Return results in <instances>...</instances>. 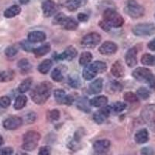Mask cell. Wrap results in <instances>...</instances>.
I'll list each match as a JSON object with an SVG mask.
<instances>
[{"label": "cell", "mask_w": 155, "mask_h": 155, "mask_svg": "<svg viewBox=\"0 0 155 155\" xmlns=\"http://www.w3.org/2000/svg\"><path fill=\"white\" fill-rule=\"evenodd\" d=\"M17 66L20 71V73L23 74H28L32 70L31 64L27 58H23L21 60H19L17 64Z\"/></svg>", "instance_id": "cell-22"}, {"label": "cell", "mask_w": 155, "mask_h": 155, "mask_svg": "<svg viewBox=\"0 0 155 155\" xmlns=\"http://www.w3.org/2000/svg\"><path fill=\"white\" fill-rule=\"evenodd\" d=\"M140 153L142 155H155V152L153 148L150 147H145L141 149Z\"/></svg>", "instance_id": "cell-49"}, {"label": "cell", "mask_w": 155, "mask_h": 155, "mask_svg": "<svg viewBox=\"0 0 155 155\" xmlns=\"http://www.w3.org/2000/svg\"><path fill=\"white\" fill-rule=\"evenodd\" d=\"M99 27H101V29H102V30H103L104 31H106V32L110 31V30H111V29H112V27H110V26H109V25L107 23H106V22H105L104 20H101V21L99 22Z\"/></svg>", "instance_id": "cell-52"}, {"label": "cell", "mask_w": 155, "mask_h": 155, "mask_svg": "<svg viewBox=\"0 0 155 155\" xmlns=\"http://www.w3.org/2000/svg\"><path fill=\"white\" fill-rule=\"evenodd\" d=\"M32 84H33V79L31 78H28L27 79L23 80L18 87V92L20 93H25V92H28L30 88H31Z\"/></svg>", "instance_id": "cell-29"}, {"label": "cell", "mask_w": 155, "mask_h": 155, "mask_svg": "<svg viewBox=\"0 0 155 155\" xmlns=\"http://www.w3.org/2000/svg\"><path fill=\"white\" fill-rule=\"evenodd\" d=\"M23 143L22 148L27 151H32L35 150L41 140V134L37 131H28L23 136Z\"/></svg>", "instance_id": "cell-3"}, {"label": "cell", "mask_w": 155, "mask_h": 155, "mask_svg": "<svg viewBox=\"0 0 155 155\" xmlns=\"http://www.w3.org/2000/svg\"><path fill=\"white\" fill-rule=\"evenodd\" d=\"M21 12V8L18 5H13L8 9H6L4 12L3 15L5 18L10 19V18H13L19 15Z\"/></svg>", "instance_id": "cell-25"}, {"label": "cell", "mask_w": 155, "mask_h": 155, "mask_svg": "<svg viewBox=\"0 0 155 155\" xmlns=\"http://www.w3.org/2000/svg\"><path fill=\"white\" fill-rule=\"evenodd\" d=\"M49 117L52 121H58L60 118V112L58 109H53L50 112Z\"/></svg>", "instance_id": "cell-47"}, {"label": "cell", "mask_w": 155, "mask_h": 155, "mask_svg": "<svg viewBox=\"0 0 155 155\" xmlns=\"http://www.w3.org/2000/svg\"><path fill=\"white\" fill-rule=\"evenodd\" d=\"M111 88L113 92H120L123 90V85L117 81H113L111 84Z\"/></svg>", "instance_id": "cell-46"}, {"label": "cell", "mask_w": 155, "mask_h": 155, "mask_svg": "<svg viewBox=\"0 0 155 155\" xmlns=\"http://www.w3.org/2000/svg\"><path fill=\"white\" fill-rule=\"evenodd\" d=\"M52 61L50 60V59H46V60L43 61L40 64H39L38 69L39 72L43 74H47L51 70V67H52Z\"/></svg>", "instance_id": "cell-27"}, {"label": "cell", "mask_w": 155, "mask_h": 155, "mask_svg": "<svg viewBox=\"0 0 155 155\" xmlns=\"http://www.w3.org/2000/svg\"><path fill=\"white\" fill-rule=\"evenodd\" d=\"M133 33L138 37L151 36L155 34V25L153 23H140L134 26Z\"/></svg>", "instance_id": "cell-5"}, {"label": "cell", "mask_w": 155, "mask_h": 155, "mask_svg": "<svg viewBox=\"0 0 155 155\" xmlns=\"http://www.w3.org/2000/svg\"><path fill=\"white\" fill-rule=\"evenodd\" d=\"M92 65L94 66L95 70L97 71L98 74L106 72V71H107V65H106V64L103 61H96L93 62Z\"/></svg>", "instance_id": "cell-35"}, {"label": "cell", "mask_w": 155, "mask_h": 155, "mask_svg": "<svg viewBox=\"0 0 155 155\" xmlns=\"http://www.w3.org/2000/svg\"><path fill=\"white\" fill-rule=\"evenodd\" d=\"M47 38L45 33L42 31H32L27 36V41L31 44L44 42Z\"/></svg>", "instance_id": "cell-15"}, {"label": "cell", "mask_w": 155, "mask_h": 155, "mask_svg": "<svg viewBox=\"0 0 155 155\" xmlns=\"http://www.w3.org/2000/svg\"><path fill=\"white\" fill-rule=\"evenodd\" d=\"M36 120H37V114L34 112H30V113H27L26 117H25V121L27 124H34Z\"/></svg>", "instance_id": "cell-45"}, {"label": "cell", "mask_w": 155, "mask_h": 155, "mask_svg": "<svg viewBox=\"0 0 155 155\" xmlns=\"http://www.w3.org/2000/svg\"><path fill=\"white\" fill-rule=\"evenodd\" d=\"M68 83L73 88H78L81 86V81L78 77L69 76L68 78Z\"/></svg>", "instance_id": "cell-39"}, {"label": "cell", "mask_w": 155, "mask_h": 155, "mask_svg": "<svg viewBox=\"0 0 155 155\" xmlns=\"http://www.w3.org/2000/svg\"><path fill=\"white\" fill-rule=\"evenodd\" d=\"M101 41V36L98 33H89L82 37L81 44L83 48H94Z\"/></svg>", "instance_id": "cell-6"}, {"label": "cell", "mask_w": 155, "mask_h": 155, "mask_svg": "<svg viewBox=\"0 0 155 155\" xmlns=\"http://www.w3.org/2000/svg\"><path fill=\"white\" fill-rule=\"evenodd\" d=\"M74 102V98L73 95H67L65 98V102H64V105L67 106H71Z\"/></svg>", "instance_id": "cell-54"}, {"label": "cell", "mask_w": 155, "mask_h": 155, "mask_svg": "<svg viewBox=\"0 0 155 155\" xmlns=\"http://www.w3.org/2000/svg\"><path fill=\"white\" fill-rule=\"evenodd\" d=\"M51 47L50 44H45L44 45H41V46L38 47L37 48H34L33 53L37 57H43L44 55H46L47 54H48L51 51Z\"/></svg>", "instance_id": "cell-26"}, {"label": "cell", "mask_w": 155, "mask_h": 155, "mask_svg": "<svg viewBox=\"0 0 155 155\" xmlns=\"http://www.w3.org/2000/svg\"><path fill=\"white\" fill-rule=\"evenodd\" d=\"M124 100L127 102H130V103H135L139 101V98L136 94L133 93V92H126L124 95Z\"/></svg>", "instance_id": "cell-37"}, {"label": "cell", "mask_w": 155, "mask_h": 155, "mask_svg": "<svg viewBox=\"0 0 155 155\" xmlns=\"http://www.w3.org/2000/svg\"><path fill=\"white\" fill-rule=\"evenodd\" d=\"M118 50V47L115 43L112 41H106L99 47V53L102 55H113L116 53Z\"/></svg>", "instance_id": "cell-10"}, {"label": "cell", "mask_w": 155, "mask_h": 155, "mask_svg": "<svg viewBox=\"0 0 155 155\" xmlns=\"http://www.w3.org/2000/svg\"><path fill=\"white\" fill-rule=\"evenodd\" d=\"M20 46L21 48L24 50L25 51H27V52H33L34 50V46L32 45V44L30 42H29L28 41H23L20 43Z\"/></svg>", "instance_id": "cell-44"}, {"label": "cell", "mask_w": 155, "mask_h": 155, "mask_svg": "<svg viewBox=\"0 0 155 155\" xmlns=\"http://www.w3.org/2000/svg\"><path fill=\"white\" fill-rule=\"evenodd\" d=\"M57 5L53 0H46L42 3V10L45 17H51L57 11Z\"/></svg>", "instance_id": "cell-11"}, {"label": "cell", "mask_w": 155, "mask_h": 155, "mask_svg": "<svg viewBox=\"0 0 155 155\" xmlns=\"http://www.w3.org/2000/svg\"><path fill=\"white\" fill-rule=\"evenodd\" d=\"M111 73L116 78H122L125 74V69L120 61H116L111 67Z\"/></svg>", "instance_id": "cell-16"}, {"label": "cell", "mask_w": 155, "mask_h": 155, "mask_svg": "<svg viewBox=\"0 0 155 155\" xmlns=\"http://www.w3.org/2000/svg\"><path fill=\"white\" fill-rule=\"evenodd\" d=\"M92 155H112L109 151L105 152H95Z\"/></svg>", "instance_id": "cell-57"}, {"label": "cell", "mask_w": 155, "mask_h": 155, "mask_svg": "<svg viewBox=\"0 0 155 155\" xmlns=\"http://www.w3.org/2000/svg\"><path fill=\"white\" fill-rule=\"evenodd\" d=\"M151 71L146 68H137L133 71L132 75L136 80L139 81H147L152 75Z\"/></svg>", "instance_id": "cell-9"}, {"label": "cell", "mask_w": 155, "mask_h": 155, "mask_svg": "<svg viewBox=\"0 0 155 155\" xmlns=\"http://www.w3.org/2000/svg\"><path fill=\"white\" fill-rule=\"evenodd\" d=\"M127 108V104L125 102H116L112 106V110H113L116 113H121Z\"/></svg>", "instance_id": "cell-41"}, {"label": "cell", "mask_w": 155, "mask_h": 155, "mask_svg": "<svg viewBox=\"0 0 155 155\" xmlns=\"http://www.w3.org/2000/svg\"><path fill=\"white\" fill-rule=\"evenodd\" d=\"M103 81L102 78H97L94 81H92L88 86V92L92 95H97L102 92Z\"/></svg>", "instance_id": "cell-20"}, {"label": "cell", "mask_w": 155, "mask_h": 155, "mask_svg": "<svg viewBox=\"0 0 155 155\" xmlns=\"http://www.w3.org/2000/svg\"><path fill=\"white\" fill-rule=\"evenodd\" d=\"M4 143V140H3V138L1 135H0V146H2Z\"/></svg>", "instance_id": "cell-59"}, {"label": "cell", "mask_w": 155, "mask_h": 155, "mask_svg": "<svg viewBox=\"0 0 155 155\" xmlns=\"http://www.w3.org/2000/svg\"><path fill=\"white\" fill-rule=\"evenodd\" d=\"M134 140L138 144H143L149 140V134L147 129H141L136 133Z\"/></svg>", "instance_id": "cell-18"}, {"label": "cell", "mask_w": 155, "mask_h": 155, "mask_svg": "<svg viewBox=\"0 0 155 155\" xmlns=\"http://www.w3.org/2000/svg\"><path fill=\"white\" fill-rule=\"evenodd\" d=\"M111 147V142L109 140H99L95 141L93 144V149L95 152L109 151Z\"/></svg>", "instance_id": "cell-17"}, {"label": "cell", "mask_w": 155, "mask_h": 155, "mask_svg": "<svg viewBox=\"0 0 155 155\" xmlns=\"http://www.w3.org/2000/svg\"><path fill=\"white\" fill-rule=\"evenodd\" d=\"M153 114H155V105L153 106H149L144 109L142 112V117L145 120H149L152 119Z\"/></svg>", "instance_id": "cell-34"}, {"label": "cell", "mask_w": 155, "mask_h": 155, "mask_svg": "<svg viewBox=\"0 0 155 155\" xmlns=\"http://www.w3.org/2000/svg\"><path fill=\"white\" fill-rule=\"evenodd\" d=\"M112 111V107L111 106H103L101 108L99 111L96 112L93 114V118L94 121L98 124H102L106 121V119L109 117V115L111 113Z\"/></svg>", "instance_id": "cell-8"}, {"label": "cell", "mask_w": 155, "mask_h": 155, "mask_svg": "<svg viewBox=\"0 0 155 155\" xmlns=\"http://www.w3.org/2000/svg\"><path fill=\"white\" fill-rule=\"evenodd\" d=\"M13 154V149L9 147H3L0 149V155H12Z\"/></svg>", "instance_id": "cell-51"}, {"label": "cell", "mask_w": 155, "mask_h": 155, "mask_svg": "<svg viewBox=\"0 0 155 155\" xmlns=\"http://www.w3.org/2000/svg\"><path fill=\"white\" fill-rule=\"evenodd\" d=\"M63 29L67 30H75L78 27V23L76 21L75 19L72 17H68L67 16L66 19H64V21L63 22L61 25Z\"/></svg>", "instance_id": "cell-24"}, {"label": "cell", "mask_w": 155, "mask_h": 155, "mask_svg": "<svg viewBox=\"0 0 155 155\" xmlns=\"http://www.w3.org/2000/svg\"><path fill=\"white\" fill-rule=\"evenodd\" d=\"M78 55V51L74 47L69 46L66 48L64 51L62 52L61 54L58 55L57 57V59L58 60H67V61H71L73 60L74 58H76V56Z\"/></svg>", "instance_id": "cell-13"}, {"label": "cell", "mask_w": 155, "mask_h": 155, "mask_svg": "<svg viewBox=\"0 0 155 155\" xmlns=\"http://www.w3.org/2000/svg\"><path fill=\"white\" fill-rule=\"evenodd\" d=\"M137 95L138 98H140L141 99H147L150 97V93L149 90L147 89L146 88L141 87V88H138L137 91Z\"/></svg>", "instance_id": "cell-38"}, {"label": "cell", "mask_w": 155, "mask_h": 155, "mask_svg": "<svg viewBox=\"0 0 155 155\" xmlns=\"http://www.w3.org/2000/svg\"><path fill=\"white\" fill-rule=\"evenodd\" d=\"M66 95V92L63 89H56L54 91V96L58 104L64 105Z\"/></svg>", "instance_id": "cell-32"}, {"label": "cell", "mask_w": 155, "mask_h": 155, "mask_svg": "<svg viewBox=\"0 0 155 155\" xmlns=\"http://www.w3.org/2000/svg\"><path fill=\"white\" fill-rule=\"evenodd\" d=\"M27 97L24 95H20L16 97L14 105H13V107H14L16 110H20L23 107H25V106L27 105Z\"/></svg>", "instance_id": "cell-30"}, {"label": "cell", "mask_w": 155, "mask_h": 155, "mask_svg": "<svg viewBox=\"0 0 155 155\" xmlns=\"http://www.w3.org/2000/svg\"><path fill=\"white\" fill-rule=\"evenodd\" d=\"M67 16H65L64 13L63 12H60V13H58L56 16L54 17L53 19V24L54 25H61L63 23V22L64 21V19H66Z\"/></svg>", "instance_id": "cell-42"}, {"label": "cell", "mask_w": 155, "mask_h": 155, "mask_svg": "<svg viewBox=\"0 0 155 155\" xmlns=\"http://www.w3.org/2000/svg\"><path fill=\"white\" fill-rule=\"evenodd\" d=\"M11 104V99L9 96L0 97V107L5 109L9 107Z\"/></svg>", "instance_id": "cell-43"}, {"label": "cell", "mask_w": 155, "mask_h": 155, "mask_svg": "<svg viewBox=\"0 0 155 155\" xmlns=\"http://www.w3.org/2000/svg\"><path fill=\"white\" fill-rule=\"evenodd\" d=\"M16 155H29V154H27V153H23V152H18V153H16Z\"/></svg>", "instance_id": "cell-60"}, {"label": "cell", "mask_w": 155, "mask_h": 155, "mask_svg": "<svg viewBox=\"0 0 155 155\" xmlns=\"http://www.w3.org/2000/svg\"><path fill=\"white\" fill-rule=\"evenodd\" d=\"M108 102V98L105 95H99V96L94 97L93 99L89 100L90 106L94 107H103Z\"/></svg>", "instance_id": "cell-23"}, {"label": "cell", "mask_w": 155, "mask_h": 155, "mask_svg": "<svg viewBox=\"0 0 155 155\" xmlns=\"http://www.w3.org/2000/svg\"><path fill=\"white\" fill-rule=\"evenodd\" d=\"M15 77L14 71L5 70L0 72V82H8L13 80Z\"/></svg>", "instance_id": "cell-28"}, {"label": "cell", "mask_w": 155, "mask_h": 155, "mask_svg": "<svg viewBox=\"0 0 155 155\" xmlns=\"http://www.w3.org/2000/svg\"><path fill=\"white\" fill-rule=\"evenodd\" d=\"M23 119L19 117V116H10L5 119L3 121V127L5 130H14L16 129L19 128L23 125Z\"/></svg>", "instance_id": "cell-7"}, {"label": "cell", "mask_w": 155, "mask_h": 155, "mask_svg": "<svg viewBox=\"0 0 155 155\" xmlns=\"http://www.w3.org/2000/svg\"><path fill=\"white\" fill-rule=\"evenodd\" d=\"M103 20L108 23L111 27L119 28L124 24V19L119 12L113 9L108 8L105 9L102 14Z\"/></svg>", "instance_id": "cell-2"}, {"label": "cell", "mask_w": 155, "mask_h": 155, "mask_svg": "<svg viewBox=\"0 0 155 155\" xmlns=\"http://www.w3.org/2000/svg\"><path fill=\"white\" fill-rule=\"evenodd\" d=\"M86 2L87 0H63L62 4L66 9L72 12L77 10L81 5H85Z\"/></svg>", "instance_id": "cell-14"}, {"label": "cell", "mask_w": 155, "mask_h": 155, "mask_svg": "<svg viewBox=\"0 0 155 155\" xmlns=\"http://www.w3.org/2000/svg\"><path fill=\"white\" fill-rule=\"evenodd\" d=\"M76 106L79 110L84 112V113H89L91 112V107H90L89 100L86 97H80L76 102Z\"/></svg>", "instance_id": "cell-19"}, {"label": "cell", "mask_w": 155, "mask_h": 155, "mask_svg": "<svg viewBox=\"0 0 155 155\" xmlns=\"http://www.w3.org/2000/svg\"><path fill=\"white\" fill-rule=\"evenodd\" d=\"M147 82L148 83V85H149L150 88L155 90V75L152 74V75L150 76V78L147 80Z\"/></svg>", "instance_id": "cell-55"}, {"label": "cell", "mask_w": 155, "mask_h": 155, "mask_svg": "<svg viewBox=\"0 0 155 155\" xmlns=\"http://www.w3.org/2000/svg\"><path fill=\"white\" fill-rule=\"evenodd\" d=\"M126 64L130 68H133L137 64V50L136 48H132L126 54L125 56Z\"/></svg>", "instance_id": "cell-12"}, {"label": "cell", "mask_w": 155, "mask_h": 155, "mask_svg": "<svg viewBox=\"0 0 155 155\" xmlns=\"http://www.w3.org/2000/svg\"><path fill=\"white\" fill-rule=\"evenodd\" d=\"M85 135V130L82 128H80L78 130L75 132L74 135V140L76 141L77 143H79L81 139L82 138L83 136Z\"/></svg>", "instance_id": "cell-48"}, {"label": "cell", "mask_w": 155, "mask_h": 155, "mask_svg": "<svg viewBox=\"0 0 155 155\" xmlns=\"http://www.w3.org/2000/svg\"><path fill=\"white\" fill-rule=\"evenodd\" d=\"M88 19H89V17H88V15L83 13V12H80L78 15V20L79 22H81V23H86V22H88Z\"/></svg>", "instance_id": "cell-53"}, {"label": "cell", "mask_w": 155, "mask_h": 155, "mask_svg": "<svg viewBox=\"0 0 155 155\" xmlns=\"http://www.w3.org/2000/svg\"><path fill=\"white\" fill-rule=\"evenodd\" d=\"M52 85L49 81H43L30 92V97L34 103L37 105L44 104L51 95Z\"/></svg>", "instance_id": "cell-1"}, {"label": "cell", "mask_w": 155, "mask_h": 155, "mask_svg": "<svg viewBox=\"0 0 155 155\" xmlns=\"http://www.w3.org/2000/svg\"><path fill=\"white\" fill-rule=\"evenodd\" d=\"M124 12L131 18L138 19L143 16L145 9L136 0H128L124 7Z\"/></svg>", "instance_id": "cell-4"}, {"label": "cell", "mask_w": 155, "mask_h": 155, "mask_svg": "<svg viewBox=\"0 0 155 155\" xmlns=\"http://www.w3.org/2000/svg\"><path fill=\"white\" fill-rule=\"evenodd\" d=\"M92 54L90 52L85 51V52H82L80 55L79 58V64L81 66H86L91 63L92 60Z\"/></svg>", "instance_id": "cell-31"}, {"label": "cell", "mask_w": 155, "mask_h": 155, "mask_svg": "<svg viewBox=\"0 0 155 155\" xmlns=\"http://www.w3.org/2000/svg\"><path fill=\"white\" fill-rule=\"evenodd\" d=\"M51 76V78L54 81H56V82H60V81H61L64 79V76L61 71L59 68H54L52 71Z\"/></svg>", "instance_id": "cell-36"}, {"label": "cell", "mask_w": 155, "mask_h": 155, "mask_svg": "<svg viewBox=\"0 0 155 155\" xmlns=\"http://www.w3.org/2000/svg\"><path fill=\"white\" fill-rule=\"evenodd\" d=\"M141 63L143 65L155 66V56L150 54H144L141 58Z\"/></svg>", "instance_id": "cell-33"}, {"label": "cell", "mask_w": 155, "mask_h": 155, "mask_svg": "<svg viewBox=\"0 0 155 155\" xmlns=\"http://www.w3.org/2000/svg\"><path fill=\"white\" fill-rule=\"evenodd\" d=\"M30 0H19V2L21 4H27L28 3V2Z\"/></svg>", "instance_id": "cell-58"}, {"label": "cell", "mask_w": 155, "mask_h": 155, "mask_svg": "<svg viewBox=\"0 0 155 155\" xmlns=\"http://www.w3.org/2000/svg\"><path fill=\"white\" fill-rule=\"evenodd\" d=\"M147 47L150 51H155V39L152 40V41L147 44Z\"/></svg>", "instance_id": "cell-56"}, {"label": "cell", "mask_w": 155, "mask_h": 155, "mask_svg": "<svg viewBox=\"0 0 155 155\" xmlns=\"http://www.w3.org/2000/svg\"><path fill=\"white\" fill-rule=\"evenodd\" d=\"M18 51H19L18 47L15 46V45L9 46L5 50V54L8 58H12V57H14L15 55L17 54Z\"/></svg>", "instance_id": "cell-40"}, {"label": "cell", "mask_w": 155, "mask_h": 155, "mask_svg": "<svg viewBox=\"0 0 155 155\" xmlns=\"http://www.w3.org/2000/svg\"><path fill=\"white\" fill-rule=\"evenodd\" d=\"M51 149L49 146H44L41 147L38 152V155H51Z\"/></svg>", "instance_id": "cell-50"}, {"label": "cell", "mask_w": 155, "mask_h": 155, "mask_svg": "<svg viewBox=\"0 0 155 155\" xmlns=\"http://www.w3.org/2000/svg\"><path fill=\"white\" fill-rule=\"evenodd\" d=\"M97 74H98V72L94 68V66L92 65V64H89L85 66L82 71L83 78H84V79L87 80V81L93 79Z\"/></svg>", "instance_id": "cell-21"}]
</instances>
